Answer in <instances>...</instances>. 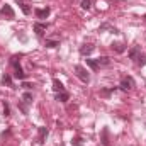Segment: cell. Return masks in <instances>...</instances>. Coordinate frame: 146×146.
<instances>
[{"instance_id":"6da1fadb","label":"cell","mask_w":146,"mask_h":146,"mask_svg":"<svg viewBox=\"0 0 146 146\" xmlns=\"http://www.w3.org/2000/svg\"><path fill=\"white\" fill-rule=\"evenodd\" d=\"M87 65L94 70V72H97L99 68H104V66H109L110 65V58L109 56H100V58H95V60H90V58H87Z\"/></svg>"},{"instance_id":"7a4b0ae2","label":"cell","mask_w":146,"mask_h":146,"mask_svg":"<svg viewBox=\"0 0 146 146\" xmlns=\"http://www.w3.org/2000/svg\"><path fill=\"white\" fill-rule=\"evenodd\" d=\"M10 65H12V68H14V76H15L19 82H24V80L27 78V73H24L22 66H21L19 56H12V60H10Z\"/></svg>"},{"instance_id":"3957f363","label":"cell","mask_w":146,"mask_h":146,"mask_svg":"<svg viewBox=\"0 0 146 146\" xmlns=\"http://www.w3.org/2000/svg\"><path fill=\"white\" fill-rule=\"evenodd\" d=\"M134 87H136V80H134L131 75L122 76L121 82H119V90H122V92H131Z\"/></svg>"},{"instance_id":"277c9868","label":"cell","mask_w":146,"mask_h":146,"mask_svg":"<svg viewBox=\"0 0 146 146\" xmlns=\"http://www.w3.org/2000/svg\"><path fill=\"white\" fill-rule=\"evenodd\" d=\"M75 75H76L78 80H82L83 83H88V82H90V73L87 72V68L82 66V65H75Z\"/></svg>"},{"instance_id":"5b68a950","label":"cell","mask_w":146,"mask_h":146,"mask_svg":"<svg viewBox=\"0 0 146 146\" xmlns=\"http://www.w3.org/2000/svg\"><path fill=\"white\" fill-rule=\"evenodd\" d=\"M0 15H3V17H7V19H14V17H15V12H14L12 5L5 3V5H2V9H0Z\"/></svg>"},{"instance_id":"8992f818","label":"cell","mask_w":146,"mask_h":146,"mask_svg":"<svg viewBox=\"0 0 146 146\" xmlns=\"http://www.w3.org/2000/svg\"><path fill=\"white\" fill-rule=\"evenodd\" d=\"M141 54H143V51H141V46H133V48L127 51V56H129V60H133V61H138Z\"/></svg>"},{"instance_id":"52a82bcc","label":"cell","mask_w":146,"mask_h":146,"mask_svg":"<svg viewBox=\"0 0 146 146\" xmlns=\"http://www.w3.org/2000/svg\"><path fill=\"white\" fill-rule=\"evenodd\" d=\"M94 49H95V46H94V44H90V42H83V44L80 46V49H78V51H80V54H82V56H90V54L94 53Z\"/></svg>"},{"instance_id":"ba28073f","label":"cell","mask_w":146,"mask_h":146,"mask_svg":"<svg viewBox=\"0 0 146 146\" xmlns=\"http://www.w3.org/2000/svg\"><path fill=\"white\" fill-rule=\"evenodd\" d=\"M48 134H49L48 127H44V126H39V127H37V143H39V145H44V141H46Z\"/></svg>"},{"instance_id":"9c48e42d","label":"cell","mask_w":146,"mask_h":146,"mask_svg":"<svg viewBox=\"0 0 146 146\" xmlns=\"http://www.w3.org/2000/svg\"><path fill=\"white\" fill-rule=\"evenodd\" d=\"M106 31H109V33H112V34H119V29H117V27H114L110 22H104V24H100L99 33H106Z\"/></svg>"},{"instance_id":"30bf717a","label":"cell","mask_w":146,"mask_h":146,"mask_svg":"<svg viewBox=\"0 0 146 146\" xmlns=\"http://www.w3.org/2000/svg\"><path fill=\"white\" fill-rule=\"evenodd\" d=\"M48 29V24L46 22H34V33H36L37 37H41Z\"/></svg>"},{"instance_id":"8fae6325","label":"cell","mask_w":146,"mask_h":146,"mask_svg":"<svg viewBox=\"0 0 146 146\" xmlns=\"http://www.w3.org/2000/svg\"><path fill=\"white\" fill-rule=\"evenodd\" d=\"M34 14H36L37 19H46V17L51 14V9H49V7H46V9H36Z\"/></svg>"},{"instance_id":"7c38bea8","label":"cell","mask_w":146,"mask_h":146,"mask_svg":"<svg viewBox=\"0 0 146 146\" xmlns=\"http://www.w3.org/2000/svg\"><path fill=\"white\" fill-rule=\"evenodd\" d=\"M54 99L58 100V102H61V104H65V102H68L70 100V94L65 90V92H58L56 95H54Z\"/></svg>"},{"instance_id":"4fadbf2b","label":"cell","mask_w":146,"mask_h":146,"mask_svg":"<svg viewBox=\"0 0 146 146\" xmlns=\"http://www.w3.org/2000/svg\"><path fill=\"white\" fill-rule=\"evenodd\" d=\"M110 48H112L115 53H119V54H121V53H124V51L127 49V46H126L124 42H112V44H110Z\"/></svg>"},{"instance_id":"5bb4252c","label":"cell","mask_w":146,"mask_h":146,"mask_svg":"<svg viewBox=\"0 0 146 146\" xmlns=\"http://www.w3.org/2000/svg\"><path fill=\"white\" fill-rule=\"evenodd\" d=\"M15 3L21 7V10H22V14H24V15H29V14H31V7H29L24 0H15Z\"/></svg>"},{"instance_id":"9a60e30c","label":"cell","mask_w":146,"mask_h":146,"mask_svg":"<svg viewBox=\"0 0 146 146\" xmlns=\"http://www.w3.org/2000/svg\"><path fill=\"white\" fill-rule=\"evenodd\" d=\"M100 141H102V146H109V129L107 127H104L102 129V133H100Z\"/></svg>"},{"instance_id":"2e32d148","label":"cell","mask_w":146,"mask_h":146,"mask_svg":"<svg viewBox=\"0 0 146 146\" xmlns=\"http://www.w3.org/2000/svg\"><path fill=\"white\" fill-rule=\"evenodd\" d=\"M24 104H27V106H33V100H34V97H33V94L29 92V90H26L24 94H22V99H21Z\"/></svg>"},{"instance_id":"e0dca14e","label":"cell","mask_w":146,"mask_h":146,"mask_svg":"<svg viewBox=\"0 0 146 146\" xmlns=\"http://www.w3.org/2000/svg\"><path fill=\"white\" fill-rule=\"evenodd\" d=\"M117 88H119V87H110V88H100V92H99V94H100V97H106V99H107V97H110V95H112V94H114V92H115Z\"/></svg>"},{"instance_id":"ac0fdd59","label":"cell","mask_w":146,"mask_h":146,"mask_svg":"<svg viewBox=\"0 0 146 146\" xmlns=\"http://www.w3.org/2000/svg\"><path fill=\"white\" fill-rule=\"evenodd\" d=\"M53 90L58 94V92H65V85L58 80V78H53Z\"/></svg>"},{"instance_id":"d6986e66","label":"cell","mask_w":146,"mask_h":146,"mask_svg":"<svg viewBox=\"0 0 146 146\" xmlns=\"http://www.w3.org/2000/svg\"><path fill=\"white\" fill-rule=\"evenodd\" d=\"M2 85H7V87H10V88H15V87H14V82H12V76H10L9 73H5V75L2 76Z\"/></svg>"},{"instance_id":"ffe728a7","label":"cell","mask_w":146,"mask_h":146,"mask_svg":"<svg viewBox=\"0 0 146 146\" xmlns=\"http://www.w3.org/2000/svg\"><path fill=\"white\" fill-rule=\"evenodd\" d=\"M17 107H19V110H21V112H22L24 115H27V114H29V106H27V104H24L22 100H19Z\"/></svg>"},{"instance_id":"44dd1931","label":"cell","mask_w":146,"mask_h":146,"mask_svg":"<svg viewBox=\"0 0 146 146\" xmlns=\"http://www.w3.org/2000/svg\"><path fill=\"white\" fill-rule=\"evenodd\" d=\"M46 48H58L60 46V41L58 39H46Z\"/></svg>"},{"instance_id":"7402d4cb","label":"cell","mask_w":146,"mask_h":146,"mask_svg":"<svg viewBox=\"0 0 146 146\" xmlns=\"http://www.w3.org/2000/svg\"><path fill=\"white\" fill-rule=\"evenodd\" d=\"M80 5H82L83 10H90V9H92V0H82Z\"/></svg>"},{"instance_id":"603a6c76","label":"cell","mask_w":146,"mask_h":146,"mask_svg":"<svg viewBox=\"0 0 146 146\" xmlns=\"http://www.w3.org/2000/svg\"><path fill=\"white\" fill-rule=\"evenodd\" d=\"M136 63H138V66H145L146 65V53H143V54L139 56V60H138Z\"/></svg>"},{"instance_id":"cb8c5ba5","label":"cell","mask_w":146,"mask_h":146,"mask_svg":"<svg viewBox=\"0 0 146 146\" xmlns=\"http://www.w3.org/2000/svg\"><path fill=\"white\" fill-rule=\"evenodd\" d=\"M3 115H5V117L10 115V106H9L7 102H3Z\"/></svg>"},{"instance_id":"d4e9b609","label":"cell","mask_w":146,"mask_h":146,"mask_svg":"<svg viewBox=\"0 0 146 146\" xmlns=\"http://www.w3.org/2000/svg\"><path fill=\"white\" fill-rule=\"evenodd\" d=\"M21 87H22V88H26V90H31V88H33V87H34V85H33V83H29V82H26V80H24V82H22V83H21Z\"/></svg>"},{"instance_id":"484cf974","label":"cell","mask_w":146,"mask_h":146,"mask_svg":"<svg viewBox=\"0 0 146 146\" xmlns=\"http://www.w3.org/2000/svg\"><path fill=\"white\" fill-rule=\"evenodd\" d=\"M75 146H82V138L80 136H76V138H73V141H72Z\"/></svg>"},{"instance_id":"4316f807","label":"cell","mask_w":146,"mask_h":146,"mask_svg":"<svg viewBox=\"0 0 146 146\" xmlns=\"http://www.w3.org/2000/svg\"><path fill=\"white\" fill-rule=\"evenodd\" d=\"M143 19H145V21H146V14H145V15H143Z\"/></svg>"},{"instance_id":"83f0119b","label":"cell","mask_w":146,"mask_h":146,"mask_svg":"<svg viewBox=\"0 0 146 146\" xmlns=\"http://www.w3.org/2000/svg\"><path fill=\"white\" fill-rule=\"evenodd\" d=\"M0 2H2V0H0Z\"/></svg>"}]
</instances>
